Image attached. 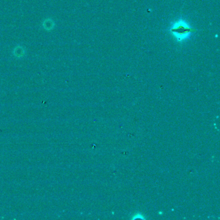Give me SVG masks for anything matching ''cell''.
<instances>
[{
  "label": "cell",
  "instance_id": "obj_3",
  "mask_svg": "<svg viewBox=\"0 0 220 220\" xmlns=\"http://www.w3.org/2000/svg\"><path fill=\"white\" fill-rule=\"evenodd\" d=\"M25 53L24 50L22 48V47H19V48H18V47H16L14 49V54L15 56L16 57H22L23 56V54Z\"/></svg>",
  "mask_w": 220,
  "mask_h": 220
},
{
  "label": "cell",
  "instance_id": "obj_1",
  "mask_svg": "<svg viewBox=\"0 0 220 220\" xmlns=\"http://www.w3.org/2000/svg\"><path fill=\"white\" fill-rule=\"evenodd\" d=\"M194 31V29L182 19L175 21L169 29V32L172 36L180 43L188 39Z\"/></svg>",
  "mask_w": 220,
  "mask_h": 220
},
{
  "label": "cell",
  "instance_id": "obj_2",
  "mask_svg": "<svg viewBox=\"0 0 220 220\" xmlns=\"http://www.w3.org/2000/svg\"><path fill=\"white\" fill-rule=\"evenodd\" d=\"M43 27L47 30H51L53 29V28H54V23L52 19H46V20L43 22Z\"/></svg>",
  "mask_w": 220,
  "mask_h": 220
}]
</instances>
